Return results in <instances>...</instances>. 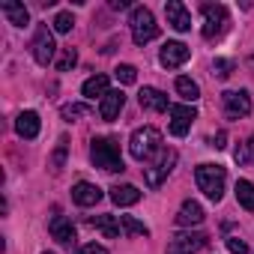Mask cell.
<instances>
[{
  "instance_id": "1",
  "label": "cell",
  "mask_w": 254,
  "mask_h": 254,
  "mask_svg": "<svg viewBox=\"0 0 254 254\" xmlns=\"http://www.w3.org/2000/svg\"><path fill=\"white\" fill-rule=\"evenodd\" d=\"M90 159H93L96 168H102L108 174L123 171V156H120V141L117 138H93Z\"/></svg>"
},
{
  "instance_id": "2",
  "label": "cell",
  "mask_w": 254,
  "mask_h": 254,
  "mask_svg": "<svg viewBox=\"0 0 254 254\" xmlns=\"http://www.w3.org/2000/svg\"><path fill=\"white\" fill-rule=\"evenodd\" d=\"M129 153L138 162H147L153 153H162V132L156 126H144V129H135L129 138Z\"/></svg>"
},
{
  "instance_id": "3",
  "label": "cell",
  "mask_w": 254,
  "mask_h": 254,
  "mask_svg": "<svg viewBox=\"0 0 254 254\" xmlns=\"http://www.w3.org/2000/svg\"><path fill=\"white\" fill-rule=\"evenodd\" d=\"M194 180H197V189L209 197V200H221L224 197V180H227V171L221 165H197L194 171Z\"/></svg>"
},
{
  "instance_id": "4",
  "label": "cell",
  "mask_w": 254,
  "mask_h": 254,
  "mask_svg": "<svg viewBox=\"0 0 254 254\" xmlns=\"http://www.w3.org/2000/svg\"><path fill=\"white\" fill-rule=\"evenodd\" d=\"M129 24H132V39H135V45H147V42H153V39L159 36V24H156L153 12H150L147 6H135Z\"/></svg>"
},
{
  "instance_id": "5",
  "label": "cell",
  "mask_w": 254,
  "mask_h": 254,
  "mask_svg": "<svg viewBox=\"0 0 254 254\" xmlns=\"http://www.w3.org/2000/svg\"><path fill=\"white\" fill-rule=\"evenodd\" d=\"M200 12H203V30H200L203 39H218L227 30V24H230L227 6H221V3H203Z\"/></svg>"
},
{
  "instance_id": "6",
  "label": "cell",
  "mask_w": 254,
  "mask_h": 254,
  "mask_svg": "<svg viewBox=\"0 0 254 254\" xmlns=\"http://www.w3.org/2000/svg\"><path fill=\"white\" fill-rule=\"evenodd\" d=\"M177 162H180V153H177V150H162V153H159V162H156L153 168H144V183H147L150 189H159V186L171 177V171L177 168Z\"/></svg>"
},
{
  "instance_id": "7",
  "label": "cell",
  "mask_w": 254,
  "mask_h": 254,
  "mask_svg": "<svg viewBox=\"0 0 254 254\" xmlns=\"http://www.w3.org/2000/svg\"><path fill=\"white\" fill-rule=\"evenodd\" d=\"M30 48H33V60H36L39 66H48V63L54 60V54H57V45H54V36H51V30H48L45 24H39V27H36Z\"/></svg>"
},
{
  "instance_id": "8",
  "label": "cell",
  "mask_w": 254,
  "mask_h": 254,
  "mask_svg": "<svg viewBox=\"0 0 254 254\" xmlns=\"http://www.w3.org/2000/svg\"><path fill=\"white\" fill-rule=\"evenodd\" d=\"M221 105H224L227 120H239V117H248L251 114L248 90H227V93H221Z\"/></svg>"
},
{
  "instance_id": "9",
  "label": "cell",
  "mask_w": 254,
  "mask_h": 254,
  "mask_svg": "<svg viewBox=\"0 0 254 254\" xmlns=\"http://www.w3.org/2000/svg\"><path fill=\"white\" fill-rule=\"evenodd\" d=\"M194 120H197L194 105H171V135H177V138L189 135Z\"/></svg>"
},
{
  "instance_id": "10",
  "label": "cell",
  "mask_w": 254,
  "mask_h": 254,
  "mask_svg": "<svg viewBox=\"0 0 254 254\" xmlns=\"http://www.w3.org/2000/svg\"><path fill=\"white\" fill-rule=\"evenodd\" d=\"M209 242L206 233H177L174 242L168 245V254H194L197 248H203Z\"/></svg>"
},
{
  "instance_id": "11",
  "label": "cell",
  "mask_w": 254,
  "mask_h": 254,
  "mask_svg": "<svg viewBox=\"0 0 254 254\" xmlns=\"http://www.w3.org/2000/svg\"><path fill=\"white\" fill-rule=\"evenodd\" d=\"M189 57H191V48H189V45H183V42H165V48H162V54H159V63H162L165 69H177V66H183Z\"/></svg>"
},
{
  "instance_id": "12",
  "label": "cell",
  "mask_w": 254,
  "mask_h": 254,
  "mask_svg": "<svg viewBox=\"0 0 254 254\" xmlns=\"http://www.w3.org/2000/svg\"><path fill=\"white\" fill-rule=\"evenodd\" d=\"M165 15H168V24L174 30H180V33L191 30V15H189V9L180 3V0H168V3H165Z\"/></svg>"
},
{
  "instance_id": "13",
  "label": "cell",
  "mask_w": 254,
  "mask_h": 254,
  "mask_svg": "<svg viewBox=\"0 0 254 254\" xmlns=\"http://www.w3.org/2000/svg\"><path fill=\"white\" fill-rule=\"evenodd\" d=\"M123 105H126V93H123V90H111V93L102 99V105H99V117H102L105 123H111V120L120 117Z\"/></svg>"
},
{
  "instance_id": "14",
  "label": "cell",
  "mask_w": 254,
  "mask_h": 254,
  "mask_svg": "<svg viewBox=\"0 0 254 254\" xmlns=\"http://www.w3.org/2000/svg\"><path fill=\"white\" fill-rule=\"evenodd\" d=\"M72 200H75L78 206H96V203L102 200V189L81 180V183H75V189H72Z\"/></svg>"
},
{
  "instance_id": "15",
  "label": "cell",
  "mask_w": 254,
  "mask_h": 254,
  "mask_svg": "<svg viewBox=\"0 0 254 254\" xmlns=\"http://www.w3.org/2000/svg\"><path fill=\"white\" fill-rule=\"evenodd\" d=\"M203 218H206V212H203V206H200L197 200H183V206H180V212H177V224H180V227L203 224Z\"/></svg>"
},
{
  "instance_id": "16",
  "label": "cell",
  "mask_w": 254,
  "mask_h": 254,
  "mask_svg": "<svg viewBox=\"0 0 254 254\" xmlns=\"http://www.w3.org/2000/svg\"><path fill=\"white\" fill-rule=\"evenodd\" d=\"M39 114L36 111H21L18 114V120H15V132L24 138V141H33L36 135H39Z\"/></svg>"
},
{
  "instance_id": "17",
  "label": "cell",
  "mask_w": 254,
  "mask_h": 254,
  "mask_svg": "<svg viewBox=\"0 0 254 254\" xmlns=\"http://www.w3.org/2000/svg\"><path fill=\"white\" fill-rule=\"evenodd\" d=\"M138 102H141L144 111H171L168 96H165L162 90H156V87H144V90L138 93Z\"/></svg>"
},
{
  "instance_id": "18",
  "label": "cell",
  "mask_w": 254,
  "mask_h": 254,
  "mask_svg": "<svg viewBox=\"0 0 254 254\" xmlns=\"http://www.w3.org/2000/svg\"><path fill=\"white\" fill-rule=\"evenodd\" d=\"M0 12H3V15L9 18V24H15V27H27V24H30V12H27L24 3H15V0H3V3H0Z\"/></svg>"
},
{
  "instance_id": "19",
  "label": "cell",
  "mask_w": 254,
  "mask_h": 254,
  "mask_svg": "<svg viewBox=\"0 0 254 254\" xmlns=\"http://www.w3.org/2000/svg\"><path fill=\"white\" fill-rule=\"evenodd\" d=\"M48 230H51V236L57 242H75V224L69 218H63V215H54L48 221Z\"/></svg>"
},
{
  "instance_id": "20",
  "label": "cell",
  "mask_w": 254,
  "mask_h": 254,
  "mask_svg": "<svg viewBox=\"0 0 254 254\" xmlns=\"http://www.w3.org/2000/svg\"><path fill=\"white\" fill-rule=\"evenodd\" d=\"M111 200H114L117 206H135V203L141 200V191H138L135 186H129V183H126V186H114V189H111Z\"/></svg>"
},
{
  "instance_id": "21",
  "label": "cell",
  "mask_w": 254,
  "mask_h": 254,
  "mask_svg": "<svg viewBox=\"0 0 254 254\" xmlns=\"http://www.w3.org/2000/svg\"><path fill=\"white\" fill-rule=\"evenodd\" d=\"M108 84H111V81H108V75H93V78H87V81H84L81 93H84L87 99H96V96H99V99H105V96L111 93V90H108Z\"/></svg>"
},
{
  "instance_id": "22",
  "label": "cell",
  "mask_w": 254,
  "mask_h": 254,
  "mask_svg": "<svg viewBox=\"0 0 254 254\" xmlns=\"http://www.w3.org/2000/svg\"><path fill=\"white\" fill-rule=\"evenodd\" d=\"M90 224H93L96 230H102L108 239H117V236H120V221H117L114 215H93Z\"/></svg>"
},
{
  "instance_id": "23",
  "label": "cell",
  "mask_w": 254,
  "mask_h": 254,
  "mask_svg": "<svg viewBox=\"0 0 254 254\" xmlns=\"http://www.w3.org/2000/svg\"><path fill=\"white\" fill-rule=\"evenodd\" d=\"M236 200H239L242 209L254 212V183H248V180H236Z\"/></svg>"
},
{
  "instance_id": "24",
  "label": "cell",
  "mask_w": 254,
  "mask_h": 254,
  "mask_svg": "<svg viewBox=\"0 0 254 254\" xmlns=\"http://www.w3.org/2000/svg\"><path fill=\"white\" fill-rule=\"evenodd\" d=\"M177 93H180L186 102H197V99H200V87H197V81H191V78H186V75L177 78Z\"/></svg>"
},
{
  "instance_id": "25",
  "label": "cell",
  "mask_w": 254,
  "mask_h": 254,
  "mask_svg": "<svg viewBox=\"0 0 254 254\" xmlns=\"http://www.w3.org/2000/svg\"><path fill=\"white\" fill-rule=\"evenodd\" d=\"M120 227L129 236H150V227L144 221H138L135 215H120Z\"/></svg>"
},
{
  "instance_id": "26",
  "label": "cell",
  "mask_w": 254,
  "mask_h": 254,
  "mask_svg": "<svg viewBox=\"0 0 254 254\" xmlns=\"http://www.w3.org/2000/svg\"><path fill=\"white\" fill-rule=\"evenodd\" d=\"M60 114H63V120L72 123V120H78V117H87V114H90V105H87V102H72V105H63Z\"/></svg>"
},
{
  "instance_id": "27",
  "label": "cell",
  "mask_w": 254,
  "mask_h": 254,
  "mask_svg": "<svg viewBox=\"0 0 254 254\" xmlns=\"http://www.w3.org/2000/svg\"><path fill=\"white\" fill-rule=\"evenodd\" d=\"M114 75H117L120 84H135V81H138V69L129 66V63H120V66L114 69Z\"/></svg>"
},
{
  "instance_id": "28",
  "label": "cell",
  "mask_w": 254,
  "mask_h": 254,
  "mask_svg": "<svg viewBox=\"0 0 254 254\" xmlns=\"http://www.w3.org/2000/svg\"><path fill=\"white\" fill-rule=\"evenodd\" d=\"M75 63H78V51L75 48H63L60 57H57V72H69Z\"/></svg>"
},
{
  "instance_id": "29",
  "label": "cell",
  "mask_w": 254,
  "mask_h": 254,
  "mask_svg": "<svg viewBox=\"0 0 254 254\" xmlns=\"http://www.w3.org/2000/svg\"><path fill=\"white\" fill-rule=\"evenodd\" d=\"M233 159H236L239 165H248V162L254 159V138H248L245 144H239V147H236V153H233Z\"/></svg>"
},
{
  "instance_id": "30",
  "label": "cell",
  "mask_w": 254,
  "mask_h": 254,
  "mask_svg": "<svg viewBox=\"0 0 254 254\" xmlns=\"http://www.w3.org/2000/svg\"><path fill=\"white\" fill-rule=\"evenodd\" d=\"M66 150H69V141L60 138V141H57V150H54V156H51V171H60V168H63V162H66Z\"/></svg>"
},
{
  "instance_id": "31",
  "label": "cell",
  "mask_w": 254,
  "mask_h": 254,
  "mask_svg": "<svg viewBox=\"0 0 254 254\" xmlns=\"http://www.w3.org/2000/svg\"><path fill=\"white\" fill-rule=\"evenodd\" d=\"M72 27H75L72 12H57V18H54V30H57V33H69Z\"/></svg>"
},
{
  "instance_id": "32",
  "label": "cell",
  "mask_w": 254,
  "mask_h": 254,
  "mask_svg": "<svg viewBox=\"0 0 254 254\" xmlns=\"http://www.w3.org/2000/svg\"><path fill=\"white\" fill-rule=\"evenodd\" d=\"M230 72H233V63H230V60H215V63H212V75H215V78L224 81Z\"/></svg>"
},
{
  "instance_id": "33",
  "label": "cell",
  "mask_w": 254,
  "mask_h": 254,
  "mask_svg": "<svg viewBox=\"0 0 254 254\" xmlns=\"http://www.w3.org/2000/svg\"><path fill=\"white\" fill-rule=\"evenodd\" d=\"M227 251H230V254H248V245H245V239L230 236V239H227Z\"/></svg>"
},
{
  "instance_id": "34",
  "label": "cell",
  "mask_w": 254,
  "mask_h": 254,
  "mask_svg": "<svg viewBox=\"0 0 254 254\" xmlns=\"http://www.w3.org/2000/svg\"><path fill=\"white\" fill-rule=\"evenodd\" d=\"M75 254H108V248H105V245H96V242H90V245H81Z\"/></svg>"
},
{
  "instance_id": "35",
  "label": "cell",
  "mask_w": 254,
  "mask_h": 254,
  "mask_svg": "<svg viewBox=\"0 0 254 254\" xmlns=\"http://www.w3.org/2000/svg\"><path fill=\"white\" fill-rule=\"evenodd\" d=\"M224 141H227V135H224V132H218V135H215V138L209 141V147H215V150H224V147H227Z\"/></svg>"
},
{
  "instance_id": "36",
  "label": "cell",
  "mask_w": 254,
  "mask_h": 254,
  "mask_svg": "<svg viewBox=\"0 0 254 254\" xmlns=\"http://www.w3.org/2000/svg\"><path fill=\"white\" fill-rule=\"evenodd\" d=\"M111 9H129V0H111Z\"/></svg>"
},
{
  "instance_id": "37",
  "label": "cell",
  "mask_w": 254,
  "mask_h": 254,
  "mask_svg": "<svg viewBox=\"0 0 254 254\" xmlns=\"http://www.w3.org/2000/svg\"><path fill=\"white\" fill-rule=\"evenodd\" d=\"M45 254H54V251H45Z\"/></svg>"
}]
</instances>
